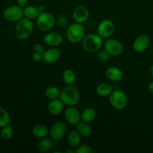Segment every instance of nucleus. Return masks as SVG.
<instances>
[{"label": "nucleus", "mask_w": 153, "mask_h": 153, "mask_svg": "<svg viewBox=\"0 0 153 153\" xmlns=\"http://www.w3.org/2000/svg\"><path fill=\"white\" fill-rule=\"evenodd\" d=\"M61 101L67 106H75L80 100V93L78 88L73 85H67L61 91Z\"/></svg>", "instance_id": "1"}, {"label": "nucleus", "mask_w": 153, "mask_h": 153, "mask_svg": "<svg viewBox=\"0 0 153 153\" xmlns=\"http://www.w3.org/2000/svg\"><path fill=\"white\" fill-rule=\"evenodd\" d=\"M33 30H34V23L32 19L24 16L16 23L15 34L19 40H26L32 34Z\"/></svg>", "instance_id": "2"}, {"label": "nucleus", "mask_w": 153, "mask_h": 153, "mask_svg": "<svg viewBox=\"0 0 153 153\" xmlns=\"http://www.w3.org/2000/svg\"><path fill=\"white\" fill-rule=\"evenodd\" d=\"M102 38L98 34H91L85 35L83 40L82 41V47L86 52L94 53L101 49L102 46Z\"/></svg>", "instance_id": "3"}, {"label": "nucleus", "mask_w": 153, "mask_h": 153, "mask_svg": "<svg viewBox=\"0 0 153 153\" xmlns=\"http://www.w3.org/2000/svg\"><path fill=\"white\" fill-rule=\"evenodd\" d=\"M85 37V29L82 24L75 22L67 27V37L70 43L74 44L80 43Z\"/></svg>", "instance_id": "4"}, {"label": "nucleus", "mask_w": 153, "mask_h": 153, "mask_svg": "<svg viewBox=\"0 0 153 153\" xmlns=\"http://www.w3.org/2000/svg\"><path fill=\"white\" fill-rule=\"evenodd\" d=\"M109 102L115 110H123L128 103V97L121 90H115L109 96Z\"/></svg>", "instance_id": "5"}, {"label": "nucleus", "mask_w": 153, "mask_h": 153, "mask_svg": "<svg viewBox=\"0 0 153 153\" xmlns=\"http://www.w3.org/2000/svg\"><path fill=\"white\" fill-rule=\"evenodd\" d=\"M36 19H37L36 24L37 28L43 31H48L51 30L56 22L53 15L46 11L40 13Z\"/></svg>", "instance_id": "6"}, {"label": "nucleus", "mask_w": 153, "mask_h": 153, "mask_svg": "<svg viewBox=\"0 0 153 153\" xmlns=\"http://www.w3.org/2000/svg\"><path fill=\"white\" fill-rule=\"evenodd\" d=\"M3 17L8 22H18L24 17L23 8L18 4L9 6L3 12Z\"/></svg>", "instance_id": "7"}, {"label": "nucleus", "mask_w": 153, "mask_h": 153, "mask_svg": "<svg viewBox=\"0 0 153 153\" xmlns=\"http://www.w3.org/2000/svg\"><path fill=\"white\" fill-rule=\"evenodd\" d=\"M115 31V25L111 19H106L99 23L97 26V34L102 39L109 38L113 35Z\"/></svg>", "instance_id": "8"}, {"label": "nucleus", "mask_w": 153, "mask_h": 153, "mask_svg": "<svg viewBox=\"0 0 153 153\" xmlns=\"http://www.w3.org/2000/svg\"><path fill=\"white\" fill-rule=\"evenodd\" d=\"M67 133V126L62 121L54 123L49 129V136L54 141H60L62 140Z\"/></svg>", "instance_id": "9"}, {"label": "nucleus", "mask_w": 153, "mask_h": 153, "mask_svg": "<svg viewBox=\"0 0 153 153\" xmlns=\"http://www.w3.org/2000/svg\"><path fill=\"white\" fill-rule=\"evenodd\" d=\"M104 49L111 56L117 57L122 55L124 47L119 40L116 39H108L104 43Z\"/></svg>", "instance_id": "10"}, {"label": "nucleus", "mask_w": 153, "mask_h": 153, "mask_svg": "<svg viewBox=\"0 0 153 153\" xmlns=\"http://www.w3.org/2000/svg\"><path fill=\"white\" fill-rule=\"evenodd\" d=\"M150 42V37L147 34H141L134 40L132 48L137 53H143L148 49Z\"/></svg>", "instance_id": "11"}, {"label": "nucleus", "mask_w": 153, "mask_h": 153, "mask_svg": "<svg viewBox=\"0 0 153 153\" xmlns=\"http://www.w3.org/2000/svg\"><path fill=\"white\" fill-rule=\"evenodd\" d=\"M64 117L68 123L73 126L81 122V113L75 106H67L64 111Z\"/></svg>", "instance_id": "12"}, {"label": "nucleus", "mask_w": 153, "mask_h": 153, "mask_svg": "<svg viewBox=\"0 0 153 153\" xmlns=\"http://www.w3.org/2000/svg\"><path fill=\"white\" fill-rule=\"evenodd\" d=\"M61 52L57 47H51L45 50L43 54V61L45 64H53L60 60Z\"/></svg>", "instance_id": "13"}, {"label": "nucleus", "mask_w": 153, "mask_h": 153, "mask_svg": "<svg viewBox=\"0 0 153 153\" xmlns=\"http://www.w3.org/2000/svg\"><path fill=\"white\" fill-rule=\"evenodd\" d=\"M90 12L87 7L84 5H79L74 9L73 13V19L75 22L83 24L89 19Z\"/></svg>", "instance_id": "14"}, {"label": "nucleus", "mask_w": 153, "mask_h": 153, "mask_svg": "<svg viewBox=\"0 0 153 153\" xmlns=\"http://www.w3.org/2000/svg\"><path fill=\"white\" fill-rule=\"evenodd\" d=\"M63 40V36L56 31L47 33L43 37L45 43L50 47H58L62 43Z\"/></svg>", "instance_id": "15"}, {"label": "nucleus", "mask_w": 153, "mask_h": 153, "mask_svg": "<svg viewBox=\"0 0 153 153\" xmlns=\"http://www.w3.org/2000/svg\"><path fill=\"white\" fill-rule=\"evenodd\" d=\"M64 105L61 99L50 100L49 105H48V111L49 113L52 115L61 114L64 109Z\"/></svg>", "instance_id": "16"}, {"label": "nucleus", "mask_w": 153, "mask_h": 153, "mask_svg": "<svg viewBox=\"0 0 153 153\" xmlns=\"http://www.w3.org/2000/svg\"><path fill=\"white\" fill-rule=\"evenodd\" d=\"M105 76L109 81L117 82L120 81L123 77V73L120 69L117 67H111L107 69L105 72Z\"/></svg>", "instance_id": "17"}, {"label": "nucleus", "mask_w": 153, "mask_h": 153, "mask_svg": "<svg viewBox=\"0 0 153 153\" xmlns=\"http://www.w3.org/2000/svg\"><path fill=\"white\" fill-rule=\"evenodd\" d=\"M32 134L36 138H44L49 135V129L43 124H36L32 128Z\"/></svg>", "instance_id": "18"}, {"label": "nucleus", "mask_w": 153, "mask_h": 153, "mask_svg": "<svg viewBox=\"0 0 153 153\" xmlns=\"http://www.w3.org/2000/svg\"><path fill=\"white\" fill-rule=\"evenodd\" d=\"M81 140L82 136L77 130H73L67 134V142L70 147L74 149L77 148L81 144Z\"/></svg>", "instance_id": "19"}, {"label": "nucleus", "mask_w": 153, "mask_h": 153, "mask_svg": "<svg viewBox=\"0 0 153 153\" xmlns=\"http://www.w3.org/2000/svg\"><path fill=\"white\" fill-rule=\"evenodd\" d=\"M113 87L108 82H102L97 87V94L101 97H107L113 92Z\"/></svg>", "instance_id": "20"}, {"label": "nucleus", "mask_w": 153, "mask_h": 153, "mask_svg": "<svg viewBox=\"0 0 153 153\" xmlns=\"http://www.w3.org/2000/svg\"><path fill=\"white\" fill-rule=\"evenodd\" d=\"M97 117V111L93 108H87L81 113V121L85 123L93 122Z\"/></svg>", "instance_id": "21"}, {"label": "nucleus", "mask_w": 153, "mask_h": 153, "mask_svg": "<svg viewBox=\"0 0 153 153\" xmlns=\"http://www.w3.org/2000/svg\"><path fill=\"white\" fill-rule=\"evenodd\" d=\"M76 126H77V129L76 130L79 131V133L81 134L82 137H89L92 134V128H91V126L89 125L88 123L81 121L79 123L76 125Z\"/></svg>", "instance_id": "22"}, {"label": "nucleus", "mask_w": 153, "mask_h": 153, "mask_svg": "<svg viewBox=\"0 0 153 153\" xmlns=\"http://www.w3.org/2000/svg\"><path fill=\"white\" fill-rule=\"evenodd\" d=\"M53 141L51 137H44V138L40 139L37 144V148L40 152H47L50 150L53 146Z\"/></svg>", "instance_id": "23"}, {"label": "nucleus", "mask_w": 153, "mask_h": 153, "mask_svg": "<svg viewBox=\"0 0 153 153\" xmlns=\"http://www.w3.org/2000/svg\"><path fill=\"white\" fill-rule=\"evenodd\" d=\"M62 79L67 85H73L76 80V74L71 69H67L63 73Z\"/></svg>", "instance_id": "24"}, {"label": "nucleus", "mask_w": 153, "mask_h": 153, "mask_svg": "<svg viewBox=\"0 0 153 153\" xmlns=\"http://www.w3.org/2000/svg\"><path fill=\"white\" fill-rule=\"evenodd\" d=\"M23 13L24 16L30 19H37V16L40 15V11L38 10V7H35L34 5L26 6L23 9Z\"/></svg>", "instance_id": "25"}, {"label": "nucleus", "mask_w": 153, "mask_h": 153, "mask_svg": "<svg viewBox=\"0 0 153 153\" xmlns=\"http://www.w3.org/2000/svg\"><path fill=\"white\" fill-rule=\"evenodd\" d=\"M46 97L49 100H57V99H60L61 94V91L58 88L55 86H50L46 90Z\"/></svg>", "instance_id": "26"}, {"label": "nucleus", "mask_w": 153, "mask_h": 153, "mask_svg": "<svg viewBox=\"0 0 153 153\" xmlns=\"http://www.w3.org/2000/svg\"><path fill=\"white\" fill-rule=\"evenodd\" d=\"M10 123V117L9 113L4 108L0 107V128L9 125Z\"/></svg>", "instance_id": "27"}, {"label": "nucleus", "mask_w": 153, "mask_h": 153, "mask_svg": "<svg viewBox=\"0 0 153 153\" xmlns=\"http://www.w3.org/2000/svg\"><path fill=\"white\" fill-rule=\"evenodd\" d=\"M13 135V128L12 126L9 125L2 127V129L0 132V136L4 140H9L12 138Z\"/></svg>", "instance_id": "28"}, {"label": "nucleus", "mask_w": 153, "mask_h": 153, "mask_svg": "<svg viewBox=\"0 0 153 153\" xmlns=\"http://www.w3.org/2000/svg\"><path fill=\"white\" fill-rule=\"evenodd\" d=\"M97 59L100 61L102 63H106L108 62L111 59V55L108 53V52H106L105 49H100V51L97 52Z\"/></svg>", "instance_id": "29"}, {"label": "nucleus", "mask_w": 153, "mask_h": 153, "mask_svg": "<svg viewBox=\"0 0 153 153\" xmlns=\"http://www.w3.org/2000/svg\"><path fill=\"white\" fill-rule=\"evenodd\" d=\"M76 153H94L95 150L88 144H80L76 148Z\"/></svg>", "instance_id": "30"}, {"label": "nucleus", "mask_w": 153, "mask_h": 153, "mask_svg": "<svg viewBox=\"0 0 153 153\" xmlns=\"http://www.w3.org/2000/svg\"><path fill=\"white\" fill-rule=\"evenodd\" d=\"M55 22H57L58 25L61 28H65V27L67 26L68 25V19H67V16L65 15H60V16H58L57 19L55 20Z\"/></svg>", "instance_id": "31"}, {"label": "nucleus", "mask_w": 153, "mask_h": 153, "mask_svg": "<svg viewBox=\"0 0 153 153\" xmlns=\"http://www.w3.org/2000/svg\"><path fill=\"white\" fill-rule=\"evenodd\" d=\"M45 48L44 46H43L40 43H35V44L33 46V52H37V53H40L43 55L45 52Z\"/></svg>", "instance_id": "32"}, {"label": "nucleus", "mask_w": 153, "mask_h": 153, "mask_svg": "<svg viewBox=\"0 0 153 153\" xmlns=\"http://www.w3.org/2000/svg\"><path fill=\"white\" fill-rule=\"evenodd\" d=\"M31 59L35 62H40V61H43V55L34 52L31 55Z\"/></svg>", "instance_id": "33"}, {"label": "nucleus", "mask_w": 153, "mask_h": 153, "mask_svg": "<svg viewBox=\"0 0 153 153\" xmlns=\"http://www.w3.org/2000/svg\"><path fill=\"white\" fill-rule=\"evenodd\" d=\"M17 1V4L18 5L21 6V7H25L27 5V4L28 3L29 0H16Z\"/></svg>", "instance_id": "34"}, {"label": "nucleus", "mask_w": 153, "mask_h": 153, "mask_svg": "<svg viewBox=\"0 0 153 153\" xmlns=\"http://www.w3.org/2000/svg\"><path fill=\"white\" fill-rule=\"evenodd\" d=\"M148 91H149V94L153 95V81L149 83V86H148Z\"/></svg>", "instance_id": "35"}, {"label": "nucleus", "mask_w": 153, "mask_h": 153, "mask_svg": "<svg viewBox=\"0 0 153 153\" xmlns=\"http://www.w3.org/2000/svg\"><path fill=\"white\" fill-rule=\"evenodd\" d=\"M37 7H38V10H39V11H40V13L46 12V7H45V6L43 5V4H41V5H39Z\"/></svg>", "instance_id": "36"}, {"label": "nucleus", "mask_w": 153, "mask_h": 153, "mask_svg": "<svg viewBox=\"0 0 153 153\" xmlns=\"http://www.w3.org/2000/svg\"><path fill=\"white\" fill-rule=\"evenodd\" d=\"M67 153H75V152H76V150H73V149H68V150H67Z\"/></svg>", "instance_id": "37"}, {"label": "nucleus", "mask_w": 153, "mask_h": 153, "mask_svg": "<svg viewBox=\"0 0 153 153\" xmlns=\"http://www.w3.org/2000/svg\"><path fill=\"white\" fill-rule=\"evenodd\" d=\"M150 74H151V76H152V78L153 79V64L152 67H151V69H150Z\"/></svg>", "instance_id": "38"}]
</instances>
